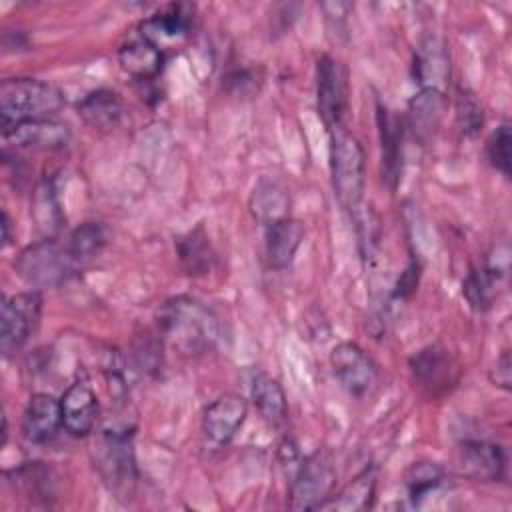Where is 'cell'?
Returning <instances> with one entry per match:
<instances>
[{
    "label": "cell",
    "instance_id": "1",
    "mask_svg": "<svg viewBox=\"0 0 512 512\" xmlns=\"http://www.w3.org/2000/svg\"><path fill=\"white\" fill-rule=\"evenodd\" d=\"M160 338L184 354H200L214 346L218 338V318L192 296L166 300L156 314Z\"/></svg>",
    "mask_w": 512,
    "mask_h": 512
},
{
    "label": "cell",
    "instance_id": "2",
    "mask_svg": "<svg viewBox=\"0 0 512 512\" xmlns=\"http://www.w3.org/2000/svg\"><path fill=\"white\" fill-rule=\"evenodd\" d=\"M330 132V174H332V188L334 196L338 198L340 206L350 212L358 214L364 198V184H366V160L360 142L338 126Z\"/></svg>",
    "mask_w": 512,
    "mask_h": 512
},
{
    "label": "cell",
    "instance_id": "3",
    "mask_svg": "<svg viewBox=\"0 0 512 512\" xmlns=\"http://www.w3.org/2000/svg\"><path fill=\"white\" fill-rule=\"evenodd\" d=\"M64 106V94L50 82L38 78H6L0 86L2 128L50 118Z\"/></svg>",
    "mask_w": 512,
    "mask_h": 512
},
{
    "label": "cell",
    "instance_id": "4",
    "mask_svg": "<svg viewBox=\"0 0 512 512\" xmlns=\"http://www.w3.org/2000/svg\"><path fill=\"white\" fill-rule=\"evenodd\" d=\"M94 462L110 492L118 500H130L138 484V468L132 450V432L104 430L94 444Z\"/></svg>",
    "mask_w": 512,
    "mask_h": 512
},
{
    "label": "cell",
    "instance_id": "5",
    "mask_svg": "<svg viewBox=\"0 0 512 512\" xmlns=\"http://www.w3.org/2000/svg\"><path fill=\"white\" fill-rule=\"evenodd\" d=\"M74 266L68 248L52 238L26 246L14 260L18 276L34 288L62 284L74 272Z\"/></svg>",
    "mask_w": 512,
    "mask_h": 512
},
{
    "label": "cell",
    "instance_id": "6",
    "mask_svg": "<svg viewBox=\"0 0 512 512\" xmlns=\"http://www.w3.org/2000/svg\"><path fill=\"white\" fill-rule=\"evenodd\" d=\"M336 484V468L326 448H316L296 468L290 482L288 506L292 510H318L332 494Z\"/></svg>",
    "mask_w": 512,
    "mask_h": 512
},
{
    "label": "cell",
    "instance_id": "7",
    "mask_svg": "<svg viewBox=\"0 0 512 512\" xmlns=\"http://www.w3.org/2000/svg\"><path fill=\"white\" fill-rule=\"evenodd\" d=\"M42 298L36 290L20 292L4 300L0 318V350L8 358L18 352L40 322Z\"/></svg>",
    "mask_w": 512,
    "mask_h": 512
},
{
    "label": "cell",
    "instance_id": "8",
    "mask_svg": "<svg viewBox=\"0 0 512 512\" xmlns=\"http://www.w3.org/2000/svg\"><path fill=\"white\" fill-rule=\"evenodd\" d=\"M410 374L428 396H442L456 386L460 366L444 346L430 344L410 358Z\"/></svg>",
    "mask_w": 512,
    "mask_h": 512
},
{
    "label": "cell",
    "instance_id": "9",
    "mask_svg": "<svg viewBox=\"0 0 512 512\" xmlns=\"http://www.w3.org/2000/svg\"><path fill=\"white\" fill-rule=\"evenodd\" d=\"M316 102L328 130L342 126L348 108L346 70L330 56H320L316 64Z\"/></svg>",
    "mask_w": 512,
    "mask_h": 512
},
{
    "label": "cell",
    "instance_id": "10",
    "mask_svg": "<svg viewBox=\"0 0 512 512\" xmlns=\"http://www.w3.org/2000/svg\"><path fill=\"white\" fill-rule=\"evenodd\" d=\"M330 366L344 390L354 396H364L378 378L372 358L354 342H340L330 352Z\"/></svg>",
    "mask_w": 512,
    "mask_h": 512
},
{
    "label": "cell",
    "instance_id": "11",
    "mask_svg": "<svg viewBox=\"0 0 512 512\" xmlns=\"http://www.w3.org/2000/svg\"><path fill=\"white\" fill-rule=\"evenodd\" d=\"M2 140L16 148L60 150L70 142V128L54 118L24 120L2 128Z\"/></svg>",
    "mask_w": 512,
    "mask_h": 512
},
{
    "label": "cell",
    "instance_id": "12",
    "mask_svg": "<svg viewBox=\"0 0 512 512\" xmlns=\"http://www.w3.org/2000/svg\"><path fill=\"white\" fill-rule=\"evenodd\" d=\"M248 414V402L240 394H222L204 408L202 430L218 446L228 444L242 428Z\"/></svg>",
    "mask_w": 512,
    "mask_h": 512
},
{
    "label": "cell",
    "instance_id": "13",
    "mask_svg": "<svg viewBox=\"0 0 512 512\" xmlns=\"http://www.w3.org/2000/svg\"><path fill=\"white\" fill-rule=\"evenodd\" d=\"M62 426L72 436H86L94 430L98 420V398L86 380L72 382L62 398Z\"/></svg>",
    "mask_w": 512,
    "mask_h": 512
},
{
    "label": "cell",
    "instance_id": "14",
    "mask_svg": "<svg viewBox=\"0 0 512 512\" xmlns=\"http://www.w3.org/2000/svg\"><path fill=\"white\" fill-rule=\"evenodd\" d=\"M458 468L472 480L492 482L504 474L506 456L498 444L486 440H466L456 452Z\"/></svg>",
    "mask_w": 512,
    "mask_h": 512
},
{
    "label": "cell",
    "instance_id": "15",
    "mask_svg": "<svg viewBox=\"0 0 512 512\" xmlns=\"http://www.w3.org/2000/svg\"><path fill=\"white\" fill-rule=\"evenodd\" d=\"M62 426L60 400L50 394H34L22 414V436L30 444H44L52 440Z\"/></svg>",
    "mask_w": 512,
    "mask_h": 512
},
{
    "label": "cell",
    "instance_id": "16",
    "mask_svg": "<svg viewBox=\"0 0 512 512\" xmlns=\"http://www.w3.org/2000/svg\"><path fill=\"white\" fill-rule=\"evenodd\" d=\"M376 126L382 150V178L390 188H396L402 174V124L384 104L378 102Z\"/></svg>",
    "mask_w": 512,
    "mask_h": 512
},
{
    "label": "cell",
    "instance_id": "17",
    "mask_svg": "<svg viewBox=\"0 0 512 512\" xmlns=\"http://www.w3.org/2000/svg\"><path fill=\"white\" fill-rule=\"evenodd\" d=\"M78 114L82 120L100 132H110L128 116V110L122 98L112 90H94L78 102Z\"/></svg>",
    "mask_w": 512,
    "mask_h": 512
},
{
    "label": "cell",
    "instance_id": "18",
    "mask_svg": "<svg viewBox=\"0 0 512 512\" xmlns=\"http://www.w3.org/2000/svg\"><path fill=\"white\" fill-rule=\"evenodd\" d=\"M192 12L194 8L188 4H170L166 10L144 20L140 26V34L162 50L164 44L178 42L188 34L192 24Z\"/></svg>",
    "mask_w": 512,
    "mask_h": 512
},
{
    "label": "cell",
    "instance_id": "19",
    "mask_svg": "<svg viewBox=\"0 0 512 512\" xmlns=\"http://www.w3.org/2000/svg\"><path fill=\"white\" fill-rule=\"evenodd\" d=\"M376 468L366 466L348 484H344L336 494H330L318 510H338V512H358L372 508L376 494Z\"/></svg>",
    "mask_w": 512,
    "mask_h": 512
},
{
    "label": "cell",
    "instance_id": "20",
    "mask_svg": "<svg viewBox=\"0 0 512 512\" xmlns=\"http://www.w3.org/2000/svg\"><path fill=\"white\" fill-rule=\"evenodd\" d=\"M304 240V226L294 218H282L266 226V260L272 268H286Z\"/></svg>",
    "mask_w": 512,
    "mask_h": 512
},
{
    "label": "cell",
    "instance_id": "21",
    "mask_svg": "<svg viewBox=\"0 0 512 512\" xmlns=\"http://www.w3.org/2000/svg\"><path fill=\"white\" fill-rule=\"evenodd\" d=\"M118 60L124 72H128L132 78L148 82L160 72L164 54L158 46L140 36L136 40L122 44V48L118 50Z\"/></svg>",
    "mask_w": 512,
    "mask_h": 512
},
{
    "label": "cell",
    "instance_id": "22",
    "mask_svg": "<svg viewBox=\"0 0 512 512\" xmlns=\"http://www.w3.org/2000/svg\"><path fill=\"white\" fill-rule=\"evenodd\" d=\"M444 104L446 100L442 90H434V88H422L410 100V106H408L410 128L414 130V136L420 142H428L436 132L444 112Z\"/></svg>",
    "mask_w": 512,
    "mask_h": 512
},
{
    "label": "cell",
    "instance_id": "23",
    "mask_svg": "<svg viewBox=\"0 0 512 512\" xmlns=\"http://www.w3.org/2000/svg\"><path fill=\"white\" fill-rule=\"evenodd\" d=\"M250 396L254 406L258 408L260 416L272 424L280 426L288 416V404L286 394L276 378L264 372H256L250 380Z\"/></svg>",
    "mask_w": 512,
    "mask_h": 512
},
{
    "label": "cell",
    "instance_id": "24",
    "mask_svg": "<svg viewBox=\"0 0 512 512\" xmlns=\"http://www.w3.org/2000/svg\"><path fill=\"white\" fill-rule=\"evenodd\" d=\"M288 210L290 198L284 188L268 180H262L254 186L250 194V212L258 222L270 226L282 218H288Z\"/></svg>",
    "mask_w": 512,
    "mask_h": 512
},
{
    "label": "cell",
    "instance_id": "25",
    "mask_svg": "<svg viewBox=\"0 0 512 512\" xmlns=\"http://www.w3.org/2000/svg\"><path fill=\"white\" fill-rule=\"evenodd\" d=\"M176 250H178L180 264L188 274L198 276V274H206L210 270L214 252H212L210 240L202 226H196L194 230L180 236L176 240Z\"/></svg>",
    "mask_w": 512,
    "mask_h": 512
},
{
    "label": "cell",
    "instance_id": "26",
    "mask_svg": "<svg viewBox=\"0 0 512 512\" xmlns=\"http://www.w3.org/2000/svg\"><path fill=\"white\" fill-rule=\"evenodd\" d=\"M414 74L424 88H434L440 90V84L448 78L450 74V64H448V54L442 44L436 40H428L420 48L414 60Z\"/></svg>",
    "mask_w": 512,
    "mask_h": 512
},
{
    "label": "cell",
    "instance_id": "27",
    "mask_svg": "<svg viewBox=\"0 0 512 512\" xmlns=\"http://www.w3.org/2000/svg\"><path fill=\"white\" fill-rule=\"evenodd\" d=\"M108 242V230L102 222H84L72 230L68 238V252L76 264L96 258Z\"/></svg>",
    "mask_w": 512,
    "mask_h": 512
},
{
    "label": "cell",
    "instance_id": "28",
    "mask_svg": "<svg viewBox=\"0 0 512 512\" xmlns=\"http://www.w3.org/2000/svg\"><path fill=\"white\" fill-rule=\"evenodd\" d=\"M442 480H444V468L430 460L414 462L404 474V484H406L408 496L414 504H418L432 490H436L442 484Z\"/></svg>",
    "mask_w": 512,
    "mask_h": 512
},
{
    "label": "cell",
    "instance_id": "29",
    "mask_svg": "<svg viewBox=\"0 0 512 512\" xmlns=\"http://www.w3.org/2000/svg\"><path fill=\"white\" fill-rule=\"evenodd\" d=\"M498 268L494 266H480L474 268L464 284H462V292L466 296V300L476 308V310H484L492 304V298L496 294V284H498Z\"/></svg>",
    "mask_w": 512,
    "mask_h": 512
},
{
    "label": "cell",
    "instance_id": "30",
    "mask_svg": "<svg viewBox=\"0 0 512 512\" xmlns=\"http://www.w3.org/2000/svg\"><path fill=\"white\" fill-rule=\"evenodd\" d=\"M484 124V112L474 94L460 90L456 98V126L464 136H474Z\"/></svg>",
    "mask_w": 512,
    "mask_h": 512
},
{
    "label": "cell",
    "instance_id": "31",
    "mask_svg": "<svg viewBox=\"0 0 512 512\" xmlns=\"http://www.w3.org/2000/svg\"><path fill=\"white\" fill-rule=\"evenodd\" d=\"M510 146H512V134L508 124L498 126L486 142V154L490 164L496 170H500L504 176H510Z\"/></svg>",
    "mask_w": 512,
    "mask_h": 512
},
{
    "label": "cell",
    "instance_id": "32",
    "mask_svg": "<svg viewBox=\"0 0 512 512\" xmlns=\"http://www.w3.org/2000/svg\"><path fill=\"white\" fill-rule=\"evenodd\" d=\"M162 338L160 334H152V332H144L136 344H134V356L136 362L140 366V370L152 374L158 372L162 366Z\"/></svg>",
    "mask_w": 512,
    "mask_h": 512
},
{
    "label": "cell",
    "instance_id": "33",
    "mask_svg": "<svg viewBox=\"0 0 512 512\" xmlns=\"http://www.w3.org/2000/svg\"><path fill=\"white\" fill-rule=\"evenodd\" d=\"M490 380L494 382V386H500L504 390H510L512 384V368H510V354L504 352L498 360L496 366L490 372Z\"/></svg>",
    "mask_w": 512,
    "mask_h": 512
},
{
    "label": "cell",
    "instance_id": "34",
    "mask_svg": "<svg viewBox=\"0 0 512 512\" xmlns=\"http://www.w3.org/2000/svg\"><path fill=\"white\" fill-rule=\"evenodd\" d=\"M418 278H420V266H418L416 262H412V264L406 268L404 276L398 280L396 290H394V296H400V298L410 296V294L414 292L416 284H418Z\"/></svg>",
    "mask_w": 512,
    "mask_h": 512
},
{
    "label": "cell",
    "instance_id": "35",
    "mask_svg": "<svg viewBox=\"0 0 512 512\" xmlns=\"http://www.w3.org/2000/svg\"><path fill=\"white\" fill-rule=\"evenodd\" d=\"M2 228H4V236H2V242H4V246L10 242V236H8V232H10V220H8V214L6 212H2Z\"/></svg>",
    "mask_w": 512,
    "mask_h": 512
}]
</instances>
